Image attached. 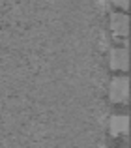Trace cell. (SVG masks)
I'll return each mask as SVG.
<instances>
[{"mask_svg": "<svg viewBox=\"0 0 131 148\" xmlns=\"http://www.w3.org/2000/svg\"><path fill=\"white\" fill-rule=\"evenodd\" d=\"M129 96V81L128 77H114L109 84V98L114 103H126Z\"/></svg>", "mask_w": 131, "mask_h": 148, "instance_id": "cell-1", "label": "cell"}, {"mask_svg": "<svg viewBox=\"0 0 131 148\" xmlns=\"http://www.w3.org/2000/svg\"><path fill=\"white\" fill-rule=\"evenodd\" d=\"M129 28V21L126 13H113L111 15V30L116 38H126Z\"/></svg>", "mask_w": 131, "mask_h": 148, "instance_id": "cell-2", "label": "cell"}, {"mask_svg": "<svg viewBox=\"0 0 131 148\" xmlns=\"http://www.w3.org/2000/svg\"><path fill=\"white\" fill-rule=\"evenodd\" d=\"M129 130V120L128 116L124 114H116V116H111V122H109V131L113 137H124Z\"/></svg>", "mask_w": 131, "mask_h": 148, "instance_id": "cell-3", "label": "cell"}, {"mask_svg": "<svg viewBox=\"0 0 131 148\" xmlns=\"http://www.w3.org/2000/svg\"><path fill=\"white\" fill-rule=\"evenodd\" d=\"M109 64L113 69H118V71H126L128 69V51L124 47H116L111 51L109 54Z\"/></svg>", "mask_w": 131, "mask_h": 148, "instance_id": "cell-4", "label": "cell"}, {"mask_svg": "<svg viewBox=\"0 0 131 148\" xmlns=\"http://www.w3.org/2000/svg\"><path fill=\"white\" fill-rule=\"evenodd\" d=\"M111 2H113L114 6H118V8H128L129 0H111Z\"/></svg>", "mask_w": 131, "mask_h": 148, "instance_id": "cell-5", "label": "cell"}]
</instances>
